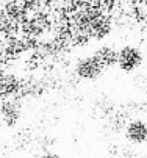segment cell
Instances as JSON below:
<instances>
[{
    "label": "cell",
    "mask_w": 147,
    "mask_h": 158,
    "mask_svg": "<svg viewBox=\"0 0 147 158\" xmlns=\"http://www.w3.org/2000/svg\"><path fill=\"white\" fill-rule=\"evenodd\" d=\"M142 61V55L136 47L127 46L119 50V60H117V66L125 72H132L135 69H138L139 64Z\"/></svg>",
    "instance_id": "6da1fadb"
},
{
    "label": "cell",
    "mask_w": 147,
    "mask_h": 158,
    "mask_svg": "<svg viewBox=\"0 0 147 158\" xmlns=\"http://www.w3.org/2000/svg\"><path fill=\"white\" fill-rule=\"evenodd\" d=\"M127 138L135 144H142L147 141V124L142 121H133L127 127Z\"/></svg>",
    "instance_id": "3957f363"
},
{
    "label": "cell",
    "mask_w": 147,
    "mask_h": 158,
    "mask_svg": "<svg viewBox=\"0 0 147 158\" xmlns=\"http://www.w3.org/2000/svg\"><path fill=\"white\" fill-rule=\"evenodd\" d=\"M94 56L99 60V63L103 66V69L107 67H113L117 64V60H119V52H116L113 47H108V46H103L100 49L96 50Z\"/></svg>",
    "instance_id": "277c9868"
},
{
    "label": "cell",
    "mask_w": 147,
    "mask_h": 158,
    "mask_svg": "<svg viewBox=\"0 0 147 158\" xmlns=\"http://www.w3.org/2000/svg\"><path fill=\"white\" fill-rule=\"evenodd\" d=\"M103 71V66L99 63V60L92 55L88 58H83L78 61L77 67H75V72L78 77L85 78V80H94L97 78Z\"/></svg>",
    "instance_id": "7a4b0ae2"
},
{
    "label": "cell",
    "mask_w": 147,
    "mask_h": 158,
    "mask_svg": "<svg viewBox=\"0 0 147 158\" xmlns=\"http://www.w3.org/2000/svg\"><path fill=\"white\" fill-rule=\"evenodd\" d=\"M41 158H59L58 155H55V153H47V155H43Z\"/></svg>",
    "instance_id": "5b68a950"
}]
</instances>
